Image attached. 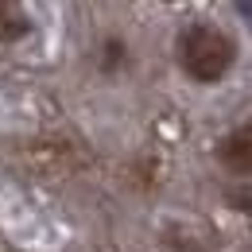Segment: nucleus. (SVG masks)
I'll return each instance as SVG.
<instances>
[{
	"label": "nucleus",
	"mask_w": 252,
	"mask_h": 252,
	"mask_svg": "<svg viewBox=\"0 0 252 252\" xmlns=\"http://www.w3.org/2000/svg\"><path fill=\"white\" fill-rule=\"evenodd\" d=\"M218 163L221 171H229L233 179H252V121L229 128L218 140Z\"/></svg>",
	"instance_id": "2"
},
{
	"label": "nucleus",
	"mask_w": 252,
	"mask_h": 252,
	"mask_svg": "<svg viewBox=\"0 0 252 252\" xmlns=\"http://www.w3.org/2000/svg\"><path fill=\"white\" fill-rule=\"evenodd\" d=\"M125 59H128V47L121 39H105V43H101V70H105V74H117V70L125 66Z\"/></svg>",
	"instance_id": "3"
},
{
	"label": "nucleus",
	"mask_w": 252,
	"mask_h": 252,
	"mask_svg": "<svg viewBox=\"0 0 252 252\" xmlns=\"http://www.w3.org/2000/svg\"><path fill=\"white\" fill-rule=\"evenodd\" d=\"M225 202L233 206V210H245V214H252V190H225Z\"/></svg>",
	"instance_id": "4"
},
{
	"label": "nucleus",
	"mask_w": 252,
	"mask_h": 252,
	"mask_svg": "<svg viewBox=\"0 0 252 252\" xmlns=\"http://www.w3.org/2000/svg\"><path fill=\"white\" fill-rule=\"evenodd\" d=\"M179 70L198 86H218L237 66V39L221 32L218 24H190L175 39Z\"/></svg>",
	"instance_id": "1"
},
{
	"label": "nucleus",
	"mask_w": 252,
	"mask_h": 252,
	"mask_svg": "<svg viewBox=\"0 0 252 252\" xmlns=\"http://www.w3.org/2000/svg\"><path fill=\"white\" fill-rule=\"evenodd\" d=\"M0 12H16V0H0Z\"/></svg>",
	"instance_id": "5"
}]
</instances>
